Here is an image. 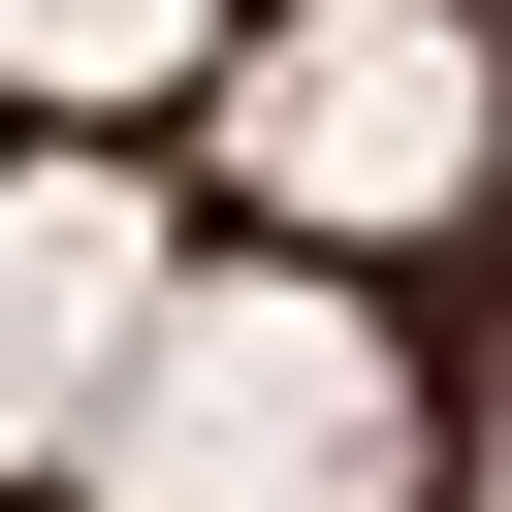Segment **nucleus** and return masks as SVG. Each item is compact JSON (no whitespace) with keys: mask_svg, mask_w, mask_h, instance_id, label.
I'll use <instances>...</instances> for the list:
<instances>
[{"mask_svg":"<svg viewBox=\"0 0 512 512\" xmlns=\"http://www.w3.org/2000/svg\"><path fill=\"white\" fill-rule=\"evenodd\" d=\"M0 512H512V0H0Z\"/></svg>","mask_w":512,"mask_h":512,"instance_id":"1","label":"nucleus"}]
</instances>
